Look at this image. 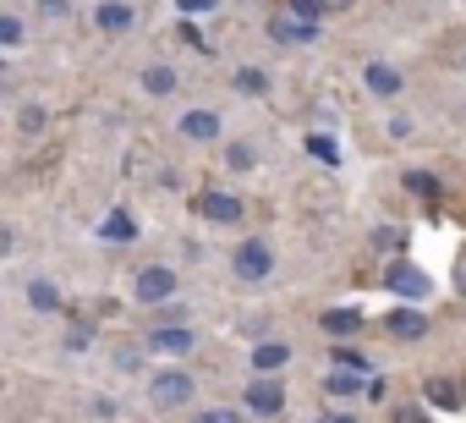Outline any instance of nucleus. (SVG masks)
<instances>
[{"mask_svg": "<svg viewBox=\"0 0 466 423\" xmlns=\"http://www.w3.org/2000/svg\"><path fill=\"white\" fill-rule=\"evenodd\" d=\"M269 34H275L280 45H308V39H319V28H313V23H291V17L269 23Z\"/></svg>", "mask_w": 466, "mask_h": 423, "instance_id": "14", "label": "nucleus"}, {"mask_svg": "<svg viewBox=\"0 0 466 423\" xmlns=\"http://www.w3.org/2000/svg\"><path fill=\"white\" fill-rule=\"evenodd\" d=\"M461 67H466V56H461Z\"/></svg>", "mask_w": 466, "mask_h": 423, "instance_id": "39", "label": "nucleus"}, {"mask_svg": "<svg viewBox=\"0 0 466 423\" xmlns=\"http://www.w3.org/2000/svg\"><path fill=\"white\" fill-rule=\"evenodd\" d=\"M230 270H237V281L258 286V281H269V275H275V248H269L264 237H248V242L237 248V259H230Z\"/></svg>", "mask_w": 466, "mask_h": 423, "instance_id": "2", "label": "nucleus"}, {"mask_svg": "<svg viewBox=\"0 0 466 423\" xmlns=\"http://www.w3.org/2000/svg\"><path fill=\"white\" fill-rule=\"evenodd\" d=\"M214 0H181V12H208Z\"/></svg>", "mask_w": 466, "mask_h": 423, "instance_id": "37", "label": "nucleus"}, {"mask_svg": "<svg viewBox=\"0 0 466 423\" xmlns=\"http://www.w3.org/2000/svg\"><path fill=\"white\" fill-rule=\"evenodd\" d=\"M428 401L450 412V407H461V385L455 379H428Z\"/></svg>", "mask_w": 466, "mask_h": 423, "instance_id": "17", "label": "nucleus"}, {"mask_svg": "<svg viewBox=\"0 0 466 423\" xmlns=\"http://www.w3.org/2000/svg\"><path fill=\"white\" fill-rule=\"evenodd\" d=\"M17 127H23V138H28V132H39V127H45V110H39V105H28V110L17 116Z\"/></svg>", "mask_w": 466, "mask_h": 423, "instance_id": "30", "label": "nucleus"}, {"mask_svg": "<svg viewBox=\"0 0 466 423\" xmlns=\"http://www.w3.org/2000/svg\"><path fill=\"white\" fill-rule=\"evenodd\" d=\"M335 368H357V374H368V357H362L357 346H335Z\"/></svg>", "mask_w": 466, "mask_h": 423, "instance_id": "25", "label": "nucleus"}, {"mask_svg": "<svg viewBox=\"0 0 466 423\" xmlns=\"http://www.w3.org/2000/svg\"><path fill=\"white\" fill-rule=\"evenodd\" d=\"M291 12H297V23H313V28H319V12H324V0H291Z\"/></svg>", "mask_w": 466, "mask_h": 423, "instance_id": "28", "label": "nucleus"}, {"mask_svg": "<svg viewBox=\"0 0 466 423\" xmlns=\"http://www.w3.org/2000/svg\"><path fill=\"white\" fill-rule=\"evenodd\" d=\"M237 88H242V94H269V77H264L258 67H242V72H237Z\"/></svg>", "mask_w": 466, "mask_h": 423, "instance_id": "23", "label": "nucleus"}, {"mask_svg": "<svg viewBox=\"0 0 466 423\" xmlns=\"http://www.w3.org/2000/svg\"><path fill=\"white\" fill-rule=\"evenodd\" d=\"M88 335H94L88 325H72V335H66V346H72V352H83V346H88Z\"/></svg>", "mask_w": 466, "mask_h": 423, "instance_id": "31", "label": "nucleus"}, {"mask_svg": "<svg viewBox=\"0 0 466 423\" xmlns=\"http://www.w3.org/2000/svg\"><path fill=\"white\" fill-rule=\"evenodd\" d=\"M99 237H105V242H132V237H137V226H132L127 215H105V226H99Z\"/></svg>", "mask_w": 466, "mask_h": 423, "instance_id": "19", "label": "nucleus"}, {"mask_svg": "<svg viewBox=\"0 0 466 423\" xmlns=\"http://www.w3.org/2000/svg\"><path fill=\"white\" fill-rule=\"evenodd\" d=\"M148 346H154V352H170V357H187V352L198 346V335H192L187 325H159V330H148Z\"/></svg>", "mask_w": 466, "mask_h": 423, "instance_id": "7", "label": "nucleus"}, {"mask_svg": "<svg viewBox=\"0 0 466 423\" xmlns=\"http://www.w3.org/2000/svg\"><path fill=\"white\" fill-rule=\"evenodd\" d=\"M181 138L214 143V138H219V110H187V116H181Z\"/></svg>", "mask_w": 466, "mask_h": 423, "instance_id": "9", "label": "nucleus"}, {"mask_svg": "<svg viewBox=\"0 0 466 423\" xmlns=\"http://www.w3.org/2000/svg\"><path fill=\"white\" fill-rule=\"evenodd\" d=\"M319 423H362V418H357V412H324Z\"/></svg>", "mask_w": 466, "mask_h": 423, "instance_id": "35", "label": "nucleus"}, {"mask_svg": "<svg viewBox=\"0 0 466 423\" xmlns=\"http://www.w3.org/2000/svg\"><path fill=\"white\" fill-rule=\"evenodd\" d=\"M28 303H34L39 314H56V308H61V292H56V281H28Z\"/></svg>", "mask_w": 466, "mask_h": 423, "instance_id": "16", "label": "nucleus"}, {"mask_svg": "<svg viewBox=\"0 0 466 423\" xmlns=\"http://www.w3.org/2000/svg\"><path fill=\"white\" fill-rule=\"evenodd\" d=\"M324 390H329L335 401H351V396L362 390V374H357V368H335V374L324 379Z\"/></svg>", "mask_w": 466, "mask_h": 423, "instance_id": "15", "label": "nucleus"}, {"mask_svg": "<svg viewBox=\"0 0 466 423\" xmlns=\"http://www.w3.org/2000/svg\"><path fill=\"white\" fill-rule=\"evenodd\" d=\"M192 390H198V379H192L187 368H159V374L148 379V401H154L159 412L187 407V401H192Z\"/></svg>", "mask_w": 466, "mask_h": 423, "instance_id": "1", "label": "nucleus"}, {"mask_svg": "<svg viewBox=\"0 0 466 423\" xmlns=\"http://www.w3.org/2000/svg\"><path fill=\"white\" fill-rule=\"evenodd\" d=\"M0 67H6V61H0Z\"/></svg>", "mask_w": 466, "mask_h": 423, "instance_id": "40", "label": "nucleus"}, {"mask_svg": "<svg viewBox=\"0 0 466 423\" xmlns=\"http://www.w3.org/2000/svg\"><path fill=\"white\" fill-rule=\"evenodd\" d=\"M39 17H45V23H61V17H72V0H39Z\"/></svg>", "mask_w": 466, "mask_h": 423, "instance_id": "26", "label": "nucleus"}, {"mask_svg": "<svg viewBox=\"0 0 466 423\" xmlns=\"http://www.w3.org/2000/svg\"><path fill=\"white\" fill-rule=\"evenodd\" d=\"M384 286H390L395 297H406V303H422V297L433 292V281H428V275H422L417 264H395V270L384 275Z\"/></svg>", "mask_w": 466, "mask_h": 423, "instance_id": "6", "label": "nucleus"}, {"mask_svg": "<svg viewBox=\"0 0 466 423\" xmlns=\"http://www.w3.org/2000/svg\"><path fill=\"white\" fill-rule=\"evenodd\" d=\"M324 6H346V0H324Z\"/></svg>", "mask_w": 466, "mask_h": 423, "instance_id": "38", "label": "nucleus"}, {"mask_svg": "<svg viewBox=\"0 0 466 423\" xmlns=\"http://www.w3.org/2000/svg\"><path fill=\"white\" fill-rule=\"evenodd\" d=\"M286 363H291V346H286V341H258V346H253V368H258V374H275V368H286Z\"/></svg>", "mask_w": 466, "mask_h": 423, "instance_id": "12", "label": "nucleus"}, {"mask_svg": "<svg viewBox=\"0 0 466 423\" xmlns=\"http://www.w3.org/2000/svg\"><path fill=\"white\" fill-rule=\"evenodd\" d=\"M308 154H313L319 165H340V149H335V138H324V132L308 138Z\"/></svg>", "mask_w": 466, "mask_h": 423, "instance_id": "20", "label": "nucleus"}, {"mask_svg": "<svg viewBox=\"0 0 466 423\" xmlns=\"http://www.w3.org/2000/svg\"><path fill=\"white\" fill-rule=\"evenodd\" d=\"M192 209H198L203 221H214V226H237V221H242V198H237V192H219V187L198 192Z\"/></svg>", "mask_w": 466, "mask_h": 423, "instance_id": "4", "label": "nucleus"}, {"mask_svg": "<svg viewBox=\"0 0 466 423\" xmlns=\"http://www.w3.org/2000/svg\"><path fill=\"white\" fill-rule=\"evenodd\" d=\"M400 187H406V192H417V198H428V203L439 198V181H433L428 170H406V176H400Z\"/></svg>", "mask_w": 466, "mask_h": 423, "instance_id": "18", "label": "nucleus"}, {"mask_svg": "<svg viewBox=\"0 0 466 423\" xmlns=\"http://www.w3.org/2000/svg\"><path fill=\"white\" fill-rule=\"evenodd\" d=\"M395 423H428V412H422V407H400Z\"/></svg>", "mask_w": 466, "mask_h": 423, "instance_id": "32", "label": "nucleus"}, {"mask_svg": "<svg viewBox=\"0 0 466 423\" xmlns=\"http://www.w3.org/2000/svg\"><path fill=\"white\" fill-rule=\"evenodd\" d=\"M319 325H324L335 341H346V335H357V330H362V314H357V308H329Z\"/></svg>", "mask_w": 466, "mask_h": 423, "instance_id": "13", "label": "nucleus"}, {"mask_svg": "<svg viewBox=\"0 0 466 423\" xmlns=\"http://www.w3.org/2000/svg\"><path fill=\"white\" fill-rule=\"evenodd\" d=\"M373 248L400 253V248H406V232H400V226H379V232H373Z\"/></svg>", "mask_w": 466, "mask_h": 423, "instance_id": "24", "label": "nucleus"}, {"mask_svg": "<svg viewBox=\"0 0 466 423\" xmlns=\"http://www.w3.org/2000/svg\"><path fill=\"white\" fill-rule=\"evenodd\" d=\"M242 407H248L253 418H280V412H286V390H280V379H269V374L253 379L248 396H242Z\"/></svg>", "mask_w": 466, "mask_h": 423, "instance_id": "5", "label": "nucleus"}, {"mask_svg": "<svg viewBox=\"0 0 466 423\" xmlns=\"http://www.w3.org/2000/svg\"><path fill=\"white\" fill-rule=\"evenodd\" d=\"M192 423H242V412H230V407H208V412H198Z\"/></svg>", "mask_w": 466, "mask_h": 423, "instance_id": "29", "label": "nucleus"}, {"mask_svg": "<svg viewBox=\"0 0 466 423\" xmlns=\"http://www.w3.org/2000/svg\"><path fill=\"white\" fill-rule=\"evenodd\" d=\"M12 242H17V237H12V226H0V259L12 253Z\"/></svg>", "mask_w": 466, "mask_h": 423, "instance_id": "36", "label": "nucleus"}, {"mask_svg": "<svg viewBox=\"0 0 466 423\" xmlns=\"http://www.w3.org/2000/svg\"><path fill=\"white\" fill-rule=\"evenodd\" d=\"M143 88H148V94H170V88H176V72H170V67H148V72H143Z\"/></svg>", "mask_w": 466, "mask_h": 423, "instance_id": "22", "label": "nucleus"}, {"mask_svg": "<svg viewBox=\"0 0 466 423\" xmlns=\"http://www.w3.org/2000/svg\"><path fill=\"white\" fill-rule=\"evenodd\" d=\"M176 286H181V281H176V270H170V264H143V270H137V286H132V297L154 308V303L176 297Z\"/></svg>", "mask_w": 466, "mask_h": 423, "instance_id": "3", "label": "nucleus"}, {"mask_svg": "<svg viewBox=\"0 0 466 423\" xmlns=\"http://www.w3.org/2000/svg\"><path fill=\"white\" fill-rule=\"evenodd\" d=\"M116 363H121V368H127V374H132V368H137V363H143V352H137V346H127V352H121V357H116Z\"/></svg>", "mask_w": 466, "mask_h": 423, "instance_id": "33", "label": "nucleus"}, {"mask_svg": "<svg viewBox=\"0 0 466 423\" xmlns=\"http://www.w3.org/2000/svg\"><path fill=\"white\" fill-rule=\"evenodd\" d=\"M94 23H99V34H127V28L137 23V12L127 6V0H99V12H94Z\"/></svg>", "mask_w": 466, "mask_h": 423, "instance_id": "8", "label": "nucleus"}, {"mask_svg": "<svg viewBox=\"0 0 466 423\" xmlns=\"http://www.w3.org/2000/svg\"><path fill=\"white\" fill-rule=\"evenodd\" d=\"M17 39H23V17L0 12V45H17Z\"/></svg>", "mask_w": 466, "mask_h": 423, "instance_id": "27", "label": "nucleus"}, {"mask_svg": "<svg viewBox=\"0 0 466 423\" xmlns=\"http://www.w3.org/2000/svg\"><path fill=\"white\" fill-rule=\"evenodd\" d=\"M225 165H230V170H253V165H258V149H253V143H230V149H225Z\"/></svg>", "mask_w": 466, "mask_h": 423, "instance_id": "21", "label": "nucleus"}, {"mask_svg": "<svg viewBox=\"0 0 466 423\" xmlns=\"http://www.w3.org/2000/svg\"><path fill=\"white\" fill-rule=\"evenodd\" d=\"M384 330H390V335H395V341H422V335H428V319H422V314H417V308H395V314H390V325H384Z\"/></svg>", "mask_w": 466, "mask_h": 423, "instance_id": "11", "label": "nucleus"}, {"mask_svg": "<svg viewBox=\"0 0 466 423\" xmlns=\"http://www.w3.org/2000/svg\"><path fill=\"white\" fill-rule=\"evenodd\" d=\"M455 292L466 297V248H461V259H455Z\"/></svg>", "mask_w": 466, "mask_h": 423, "instance_id": "34", "label": "nucleus"}, {"mask_svg": "<svg viewBox=\"0 0 466 423\" xmlns=\"http://www.w3.org/2000/svg\"><path fill=\"white\" fill-rule=\"evenodd\" d=\"M362 77H368V88H373L379 99H395V94H400V72H395L390 61H368Z\"/></svg>", "mask_w": 466, "mask_h": 423, "instance_id": "10", "label": "nucleus"}]
</instances>
